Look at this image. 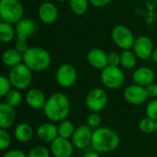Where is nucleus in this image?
Here are the masks:
<instances>
[{
	"mask_svg": "<svg viewBox=\"0 0 157 157\" xmlns=\"http://www.w3.org/2000/svg\"><path fill=\"white\" fill-rule=\"evenodd\" d=\"M70 109L71 104L68 98L63 93H54L47 98L43 112L50 121L61 122L66 120Z\"/></svg>",
	"mask_w": 157,
	"mask_h": 157,
	"instance_id": "obj_1",
	"label": "nucleus"
},
{
	"mask_svg": "<svg viewBox=\"0 0 157 157\" xmlns=\"http://www.w3.org/2000/svg\"><path fill=\"white\" fill-rule=\"evenodd\" d=\"M119 134L106 127H98L95 129L92 134L91 147L99 154H107L115 151L120 145Z\"/></svg>",
	"mask_w": 157,
	"mask_h": 157,
	"instance_id": "obj_2",
	"label": "nucleus"
},
{
	"mask_svg": "<svg viewBox=\"0 0 157 157\" xmlns=\"http://www.w3.org/2000/svg\"><path fill=\"white\" fill-rule=\"evenodd\" d=\"M51 63L52 56L50 52L40 47H31L23 54V63L34 72L46 70Z\"/></svg>",
	"mask_w": 157,
	"mask_h": 157,
	"instance_id": "obj_3",
	"label": "nucleus"
},
{
	"mask_svg": "<svg viewBox=\"0 0 157 157\" xmlns=\"http://www.w3.org/2000/svg\"><path fill=\"white\" fill-rule=\"evenodd\" d=\"M24 7L19 0H1L0 17L2 21L10 24H17L22 19Z\"/></svg>",
	"mask_w": 157,
	"mask_h": 157,
	"instance_id": "obj_4",
	"label": "nucleus"
},
{
	"mask_svg": "<svg viewBox=\"0 0 157 157\" xmlns=\"http://www.w3.org/2000/svg\"><path fill=\"white\" fill-rule=\"evenodd\" d=\"M8 78L14 88L25 90L31 84L32 71L25 63H19L14 67H11L8 74Z\"/></svg>",
	"mask_w": 157,
	"mask_h": 157,
	"instance_id": "obj_5",
	"label": "nucleus"
},
{
	"mask_svg": "<svg viewBox=\"0 0 157 157\" xmlns=\"http://www.w3.org/2000/svg\"><path fill=\"white\" fill-rule=\"evenodd\" d=\"M100 79L105 86L110 89H117L125 83V75L120 67L108 65L102 70Z\"/></svg>",
	"mask_w": 157,
	"mask_h": 157,
	"instance_id": "obj_6",
	"label": "nucleus"
},
{
	"mask_svg": "<svg viewBox=\"0 0 157 157\" xmlns=\"http://www.w3.org/2000/svg\"><path fill=\"white\" fill-rule=\"evenodd\" d=\"M109 102V97L102 88H94L88 92L86 98V106L92 112L103 110Z\"/></svg>",
	"mask_w": 157,
	"mask_h": 157,
	"instance_id": "obj_7",
	"label": "nucleus"
},
{
	"mask_svg": "<svg viewBox=\"0 0 157 157\" xmlns=\"http://www.w3.org/2000/svg\"><path fill=\"white\" fill-rule=\"evenodd\" d=\"M112 39L115 44L123 51L133 48L135 42L134 36L131 29L122 25L117 26L113 29Z\"/></svg>",
	"mask_w": 157,
	"mask_h": 157,
	"instance_id": "obj_8",
	"label": "nucleus"
},
{
	"mask_svg": "<svg viewBox=\"0 0 157 157\" xmlns=\"http://www.w3.org/2000/svg\"><path fill=\"white\" fill-rule=\"evenodd\" d=\"M55 79L58 85L63 87H71L74 86L77 79V73L75 68L68 63L61 65L55 74Z\"/></svg>",
	"mask_w": 157,
	"mask_h": 157,
	"instance_id": "obj_9",
	"label": "nucleus"
},
{
	"mask_svg": "<svg viewBox=\"0 0 157 157\" xmlns=\"http://www.w3.org/2000/svg\"><path fill=\"white\" fill-rule=\"evenodd\" d=\"M92 134L93 132L88 125L78 126L71 138L74 146L79 150H84L87 148L89 145H91Z\"/></svg>",
	"mask_w": 157,
	"mask_h": 157,
	"instance_id": "obj_10",
	"label": "nucleus"
},
{
	"mask_svg": "<svg viewBox=\"0 0 157 157\" xmlns=\"http://www.w3.org/2000/svg\"><path fill=\"white\" fill-rule=\"evenodd\" d=\"M74 147L72 141L58 136L51 143V153L54 157H71L74 153Z\"/></svg>",
	"mask_w": 157,
	"mask_h": 157,
	"instance_id": "obj_11",
	"label": "nucleus"
},
{
	"mask_svg": "<svg viewBox=\"0 0 157 157\" xmlns=\"http://www.w3.org/2000/svg\"><path fill=\"white\" fill-rule=\"evenodd\" d=\"M147 98L145 87L136 84L129 86L124 91L125 100L132 105H142L146 101Z\"/></svg>",
	"mask_w": 157,
	"mask_h": 157,
	"instance_id": "obj_12",
	"label": "nucleus"
},
{
	"mask_svg": "<svg viewBox=\"0 0 157 157\" xmlns=\"http://www.w3.org/2000/svg\"><path fill=\"white\" fill-rule=\"evenodd\" d=\"M154 44L150 38L146 36H141L135 40L133 45V52L136 56L142 60L150 58L154 52Z\"/></svg>",
	"mask_w": 157,
	"mask_h": 157,
	"instance_id": "obj_13",
	"label": "nucleus"
},
{
	"mask_svg": "<svg viewBox=\"0 0 157 157\" xmlns=\"http://www.w3.org/2000/svg\"><path fill=\"white\" fill-rule=\"evenodd\" d=\"M36 23L31 18H22L16 24L17 40H27L36 31Z\"/></svg>",
	"mask_w": 157,
	"mask_h": 157,
	"instance_id": "obj_14",
	"label": "nucleus"
},
{
	"mask_svg": "<svg viewBox=\"0 0 157 157\" xmlns=\"http://www.w3.org/2000/svg\"><path fill=\"white\" fill-rule=\"evenodd\" d=\"M25 99L28 106L36 110L43 109L47 100L44 93L38 88L29 89L26 94Z\"/></svg>",
	"mask_w": 157,
	"mask_h": 157,
	"instance_id": "obj_15",
	"label": "nucleus"
},
{
	"mask_svg": "<svg viewBox=\"0 0 157 157\" xmlns=\"http://www.w3.org/2000/svg\"><path fill=\"white\" fill-rule=\"evenodd\" d=\"M37 136L41 142L52 143L59 136L58 126L53 122H44L38 127Z\"/></svg>",
	"mask_w": 157,
	"mask_h": 157,
	"instance_id": "obj_16",
	"label": "nucleus"
},
{
	"mask_svg": "<svg viewBox=\"0 0 157 157\" xmlns=\"http://www.w3.org/2000/svg\"><path fill=\"white\" fill-rule=\"evenodd\" d=\"M39 17L44 24H52L58 17V9L54 4L44 2L39 7Z\"/></svg>",
	"mask_w": 157,
	"mask_h": 157,
	"instance_id": "obj_17",
	"label": "nucleus"
},
{
	"mask_svg": "<svg viewBox=\"0 0 157 157\" xmlns=\"http://www.w3.org/2000/svg\"><path fill=\"white\" fill-rule=\"evenodd\" d=\"M15 108L4 102L0 104V128L7 130L11 128L16 121Z\"/></svg>",
	"mask_w": 157,
	"mask_h": 157,
	"instance_id": "obj_18",
	"label": "nucleus"
},
{
	"mask_svg": "<svg viewBox=\"0 0 157 157\" xmlns=\"http://www.w3.org/2000/svg\"><path fill=\"white\" fill-rule=\"evenodd\" d=\"M155 78V72L149 67H140L136 69L132 75V79L134 81V84L144 87L154 83Z\"/></svg>",
	"mask_w": 157,
	"mask_h": 157,
	"instance_id": "obj_19",
	"label": "nucleus"
},
{
	"mask_svg": "<svg viewBox=\"0 0 157 157\" xmlns=\"http://www.w3.org/2000/svg\"><path fill=\"white\" fill-rule=\"evenodd\" d=\"M87 62L93 68L103 70L109 65L108 54L101 49H93L87 54Z\"/></svg>",
	"mask_w": 157,
	"mask_h": 157,
	"instance_id": "obj_20",
	"label": "nucleus"
},
{
	"mask_svg": "<svg viewBox=\"0 0 157 157\" xmlns=\"http://www.w3.org/2000/svg\"><path fill=\"white\" fill-rule=\"evenodd\" d=\"M14 135L19 143H28L33 137V129L28 123H19L14 131Z\"/></svg>",
	"mask_w": 157,
	"mask_h": 157,
	"instance_id": "obj_21",
	"label": "nucleus"
},
{
	"mask_svg": "<svg viewBox=\"0 0 157 157\" xmlns=\"http://www.w3.org/2000/svg\"><path fill=\"white\" fill-rule=\"evenodd\" d=\"M2 61L6 66L14 67L23 61V54L20 53L17 49H7L2 55Z\"/></svg>",
	"mask_w": 157,
	"mask_h": 157,
	"instance_id": "obj_22",
	"label": "nucleus"
},
{
	"mask_svg": "<svg viewBox=\"0 0 157 157\" xmlns=\"http://www.w3.org/2000/svg\"><path fill=\"white\" fill-rule=\"evenodd\" d=\"M16 29H14L12 24L2 21L0 24V40L2 42H10L15 37Z\"/></svg>",
	"mask_w": 157,
	"mask_h": 157,
	"instance_id": "obj_23",
	"label": "nucleus"
},
{
	"mask_svg": "<svg viewBox=\"0 0 157 157\" xmlns=\"http://www.w3.org/2000/svg\"><path fill=\"white\" fill-rule=\"evenodd\" d=\"M75 127L74 125V123L68 120H64L63 121H61L58 125V133L60 137L63 138H66V139H70L72 138L75 131Z\"/></svg>",
	"mask_w": 157,
	"mask_h": 157,
	"instance_id": "obj_24",
	"label": "nucleus"
},
{
	"mask_svg": "<svg viewBox=\"0 0 157 157\" xmlns=\"http://www.w3.org/2000/svg\"><path fill=\"white\" fill-rule=\"evenodd\" d=\"M137 56L130 50H125L121 54V64L126 69H132L136 65Z\"/></svg>",
	"mask_w": 157,
	"mask_h": 157,
	"instance_id": "obj_25",
	"label": "nucleus"
},
{
	"mask_svg": "<svg viewBox=\"0 0 157 157\" xmlns=\"http://www.w3.org/2000/svg\"><path fill=\"white\" fill-rule=\"evenodd\" d=\"M71 10L76 15H84L88 9V0H69Z\"/></svg>",
	"mask_w": 157,
	"mask_h": 157,
	"instance_id": "obj_26",
	"label": "nucleus"
},
{
	"mask_svg": "<svg viewBox=\"0 0 157 157\" xmlns=\"http://www.w3.org/2000/svg\"><path fill=\"white\" fill-rule=\"evenodd\" d=\"M21 100H22V95L19 92V90L16 88L11 89L5 97V102L12 106L13 108L17 107L21 103Z\"/></svg>",
	"mask_w": 157,
	"mask_h": 157,
	"instance_id": "obj_27",
	"label": "nucleus"
},
{
	"mask_svg": "<svg viewBox=\"0 0 157 157\" xmlns=\"http://www.w3.org/2000/svg\"><path fill=\"white\" fill-rule=\"evenodd\" d=\"M139 129L142 132L145 134H151L156 131V121L146 117L140 121Z\"/></svg>",
	"mask_w": 157,
	"mask_h": 157,
	"instance_id": "obj_28",
	"label": "nucleus"
},
{
	"mask_svg": "<svg viewBox=\"0 0 157 157\" xmlns=\"http://www.w3.org/2000/svg\"><path fill=\"white\" fill-rule=\"evenodd\" d=\"M11 145L10 134L5 129H0V150L6 151Z\"/></svg>",
	"mask_w": 157,
	"mask_h": 157,
	"instance_id": "obj_29",
	"label": "nucleus"
},
{
	"mask_svg": "<svg viewBox=\"0 0 157 157\" xmlns=\"http://www.w3.org/2000/svg\"><path fill=\"white\" fill-rule=\"evenodd\" d=\"M28 157H51V152L44 146H36L29 152Z\"/></svg>",
	"mask_w": 157,
	"mask_h": 157,
	"instance_id": "obj_30",
	"label": "nucleus"
},
{
	"mask_svg": "<svg viewBox=\"0 0 157 157\" xmlns=\"http://www.w3.org/2000/svg\"><path fill=\"white\" fill-rule=\"evenodd\" d=\"M11 82L8 77L4 75L0 76V97L5 98L6 94L11 90Z\"/></svg>",
	"mask_w": 157,
	"mask_h": 157,
	"instance_id": "obj_31",
	"label": "nucleus"
},
{
	"mask_svg": "<svg viewBox=\"0 0 157 157\" xmlns=\"http://www.w3.org/2000/svg\"><path fill=\"white\" fill-rule=\"evenodd\" d=\"M146 116L154 121H157V99H154L148 103L146 109Z\"/></svg>",
	"mask_w": 157,
	"mask_h": 157,
	"instance_id": "obj_32",
	"label": "nucleus"
},
{
	"mask_svg": "<svg viewBox=\"0 0 157 157\" xmlns=\"http://www.w3.org/2000/svg\"><path fill=\"white\" fill-rule=\"evenodd\" d=\"M86 122L90 128L97 129L99 127V125L101 123V117L99 114H98V112H93L87 117Z\"/></svg>",
	"mask_w": 157,
	"mask_h": 157,
	"instance_id": "obj_33",
	"label": "nucleus"
},
{
	"mask_svg": "<svg viewBox=\"0 0 157 157\" xmlns=\"http://www.w3.org/2000/svg\"><path fill=\"white\" fill-rule=\"evenodd\" d=\"M108 62L109 65L111 66H119L121 63V54L117 52H110L108 54Z\"/></svg>",
	"mask_w": 157,
	"mask_h": 157,
	"instance_id": "obj_34",
	"label": "nucleus"
},
{
	"mask_svg": "<svg viewBox=\"0 0 157 157\" xmlns=\"http://www.w3.org/2000/svg\"><path fill=\"white\" fill-rule=\"evenodd\" d=\"M15 49H17L20 53L24 54V53L29 49V45H28L27 40H17Z\"/></svg>",
	"mask_w": 157,
	"mask_h": 157,
	"instance_id": "obj_35",
	"label": "nucleus"
},
{
	"mask_svg": "<svg viewBox=\"0 0 157 157\" xmlns=\"http://www.w3.org/2000/svg\"><path fill=\"white\" fill-rule=\"evenodd\" d=\"M146 89V93L148 98H155L157 97V84L155 83H152L150 85H148L147 86H145Z\"/></svg>",
	"mask_w": 157,
	"mask_h": 157,
	"instance_id": "obj_36",
	"label": "nucleus"
},
{
	"mask_svg": "<svg viewBox=\"0 0 157 157\" xmlns=\"http://www.w3.org/2000/svg\"><path fill=\"white\" fill-rule=\"evenodd\" d=\"M2 157H28V155H26L24 152L15 149V150H9L6 152Z\"/></svg>",
	"mask_w": 157,
	"mask_h": 157,
	"instance_id": "obj_37",
	"label": "nucleus"
},
{
	"mask_svg": "<svg viewBox=\"0 0 157 157\" xmlns=\"http://www.w3.org/2000/svg\"><path fill=\"white\" fill-rule=\"evenodd\" d=\"M90 3L96 7H102L109 5L112 0H89Z\"/></svg>",
	"mask_w": 157,
	"mask_h": 157,
	"instance_id": "obj_38",
	"label": "nucleus"
},
{
	"mask_svg": "<svg viewBox=\"0 0 157 157\" xmlns=\"http://www.w3.org/2000/svg\"><path fill=\"white\" fill-rule=\"evenodd\" d=\"M83 157H100L99 155V153H98L97 151L93 150V151H89L87 153H86Z\"/></svg>",
	"mask_w": 157,
	"mask_h": 157,
	"instance_id": "obj_39",
	"label": "nucleus"
},
{
	"mask_svg": "<svg viewBox=\"0 0 157 157\" xmlns=\"http://www.w3.org/2000/svg\"><path fill=\"white\" fill-rule=\"evenodd\" d=\"M152 57H153L154 61H155V63H157V48H155V49L154 50L153 54H152Z\"/></svg>",
	"mask_w": 157,
	"mask_h": 157,
	"instance_id": "obj_40",
	"label": "nucleus"
},
{
	"mask_svg": "<svg viewBox=\"0 0 157 157\" xmlns=\"http://www.w3.org/2000/svg\"><path fill=\"white\" fill-rule=\"evenodd\" d=\"M56 1H59V2H64V1H66V0H56Z\"/></svg>",
	"mask_w": 157,
	"mask_h": 157,
	"instance_id": "obj_41",
	"label": "nucleus"
},
{
	"mask_svg": "<svg viewBox=\"0 0 157 157\" xmlns=\"http://www.w3.org/2000/svg\"><path fill=\"white\" fill-rule=\"evenodd\" d=\"M155 132H157V121H156V131H155Z\"/></svg>",
	"mask_w": 157,
	"mask_h": 157,
	"instance_id": "obj_42",
	"label": "nucleus"
}]
</instances>
